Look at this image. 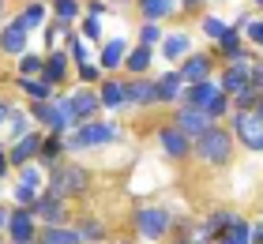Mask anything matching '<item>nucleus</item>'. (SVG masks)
I'll list each match as a JSON object with an SVG mask.
<instances>
[{"label": "nucleus", "mask_w": 263, "mask_h": 244, "mask_svg": "<svg viewBox=\"0 0 263 244\" xmlns=\"http://www.w3.org/2000/svg\"><path fill=\"white\" fill-rule=\"evenodd\" d=\"M113 139H121V128L117 124H94V120H87L76 136L64 139V146L68 151H87V146H102V143H113Z\"/></svg>", "instance_id": "f257e3e1"}, {"label": "nucleus", "mask_w": 263, "mask_h": 244, "mask_svg": "<svg viewBox=\"0 0 263 244\" xmlns=\"http://www.w3.org/2000/svg\"><path fill=\"white\" fill-rule=\"evenodd\" d=\"M230 151H233V136H230V132H222V128L203 132V136H199V146H196V154L203 158V162H211V165L230 162Z\"/></svg>", "instance_id": "f03ea898"}, {"label": "nucleus", "mask_w": 263, "mask_h": 244, "mask_svg": "<svg viewBox=\"0 0 263 244\" xmlns=\"http://www.w3.org/2000/svg\"><path fill=\"white\" fill-rule=\"evenodd\" d=\"M233 132L248 151H263V117L256 109H241V113L233 117Z\"/></svg>", "instance_id": "7ed1b4c3"}, {"label": "nucleus", "mask_w": 263, "mask_h": 244, "mask_svg": "<svg viewBox=\"0 0 263 244\" xmlns=\"http://www.w3.org/2000/svg\"><path fill=\"white\" fill-rule=\"evenodd\" d=\"M136 229H139L143 240L165 237V229H170V211H162V207H143V211H136Z\"/></svg>", "instance_id": "20e7f679"}, {"label": "nucleus", "mask_w": 263, "mask_h": 244, "mask_svg": "<svg viewBox=\"0 0 263 244\" xmlns=\"http://www.w3.org/2000/svg\"><path fill=\"white\" fill-rule=\"evenodd\" d=\"M49 192H57L64 199V195H79V192H87V173H83L79 165H61V169H53V184Z\"/></svg>", "instance_id": "39448f33"}, {"label": "nucleus", "mask_w": 263, "mask_h": 244, "mask_svg": "<svg viewBox=\"0 0 263 244\" xmlns=\"http://www.w3.org/2000/svg\"><path fill=\"white\" fill-rule=\"evenodd\" d=\"M177 128L184 132V136H192V139H199L203 132H211L214 128V117L207 113V109H196V105H184L181 113H177Z\"/></svg>", "instance_id": "423d86ee"}, {"label": "nucleus", "mask_w": 263, "mask_h": 244, "mask_svg": "<svg viewBox=\"0 0 263 244\" xmlns=\"http://www.w3.org/2000/svg\"><path fill=\"white\" fill-rule=\"evenodd\" d=\"M158 143H162V151L170 154V158H184L188 151H192V136H184L177 124L173 128H162L158 132Z\"/></svg>", "instance_id": "0eeeda50"}, {"label": "nucleus", "mask_w": 263, "mask_h": 244, "mask_svg": "<svg viewBox=\"0 0 263 244\" xmlns=\"http://www.w3.org/2000/svg\"><path fill=\"white\" fill-rule=\"evenodd\" d=\"M0 49L11 53V57H23V53H27V27H23L19 19H11L8 27L0 30Z\"/></svg>", "instance_id": "6e6552de"}, {"label": "nucleus", "mask_w": 263, "mask_h": 244, "mask_svg": "<svg viewBox=\"0 0 263 244\" xmlns=\"http://www.w3.org/2000/svg\"><path fill=\"white\" fill-rule=\"evenodd\" d=\"M222 94V87H214L211 79H199V83H188L184 90V105H196V109H207L214 98Z\"/></svg>", "instance_id": "1a4fd4ad"}, {"label": "nucleus", "mask_w": 263, "mask_h": 244, "mask_svg": "<svg viewBox=\"0 0 263 244\" xmlns=\"http://www.w3.org/2000/svg\"><path fill=\"white\" fill-rule=\"evenodd\" d=\"M34 211H15L8 218V233H11V244H30L34 240Z\"/></svg>", "instance_id": "9d476101"}, {"label": "nucleus", "mask_w": 263, "mask_h": 244, "mask_svg": "<svg viewBox=\"0 0 263 244\" xmlns=\"http://www.w3.org/2000/svg\"><path fill=\"white\" fill-rule=\"evenodd\" d=\"M42 143H45V139L38 136V132H34V136H19V143L11 146V154H8L11 165H27L34 154H42Z\"/></svg>", "instance_id": "9b49d317"}, {"label": "nucleus", "mask_w": 263, "mask_h": 244, "mask_svg": "<svg viewBox=\"0 0 263 244\" xmlns=\"http://www.w3.org/2000/svg\"><path fill=\"white\" fill-rule=\"evenodd\" d=\"M34 214H38L42 222H49V226H61V218H64V199H61L57 192L42 195V199H38V207H34Z\"/></svg>", "instance_id": "f8f14e48"}, {"label": "nucleus", "mask_w": 263, "mask_h": 244, "mask_svg": "<svg viewBox=\"0 0 263 244\" xmlns=\"http://www.w3.org/2000/svg\"><path fill=\"white\" fill-rule=\"evenodd\" d=\"M248 79H252V68H248L245 60H233V64L226 68V76H222V90L226 94H237L241 87H248Z\"/></svg>", "instance_id": "ddd939ff"}, {"label": "nucleus", "mask_w": 263, "mask_h": 244, "mask_svg": "<svg viewBox=\"0 0 263 244\" xmlns=\"http://www.w3.org/2000/svg\"><path fill=\"white\" fill-rule=\"evenodd\" d=\"M19 90L27 94V98H34V102H49V94H53V83L49 79H38V76H19Z\"/></svg>", "instance_id": "4468645a"}, {"label": "nucleus", "mask_w": 263, "mask_h": 244, "mask_svg": "<svg viewBox=\"0 0 263 244\" xmlns=\"http://www.w3.org/2000/svg\"><path fill=\"white\" fill-rule=\"evenodd\" d=\"M181 76H184V83H199V79H207V76H211V57H203V53L184 57Z\"/></svg>", "instance_id": "2eb2a0df"}, {"label": "nucleus", "mask_w": 263, "mask_h": 244, "mask_svg": "<svg viewBox=\"0 0 263 244\" xmlns=\"http://www.w3.org/2000/svg\"><path fill=\"white\" fill-rule=\"evenodd\" d=\"M71 105H76V120H90L94 113H98V105H102V94L79 90V94H71Z\"/></svg>", "instance_id": "dca6fc26"}, {"label": "nucleus", "mask_w": 263, "mask_h": 244, "mask_svg": "<svg viewBox=\"0 0 263 244\" xmlns=\"http://www.w3.org/2000/svg\"><path fill=\"white\" fill-rule=\"evenodd\" d=\"M184 87H188V83H184L181 71H170V76H162V79H158V102H177Z\"/></svg>", "instance_id": "f3484780"}, {"label": "nucleus", "mask_w": 263, "mask_h": 244, "mask_svg": "<svg viewBox=\"0 0 263 244\" xmlns=\"http://www.w3.org/2000/svg\"><path fill=\"white\" fill-rule=\"evenodd\" d=\"M128 102H136V105H151V102H158V83H147V79L128 83Z\"/></svg>", "instance_id": "a211bd4d"}, {"label": "nucleus", "mask_w": 263, "mask_h": 244, "mask_svg": "<svg viewBox=\"0 0 263 244\" xmlns=\"http://www.w3.org/2000/svg\"><path fill=\"white\" fill-rule=\"evenodd\" d=\"M218 240H222V244H252V226H248V222H237V218H233Z\"/></svg>", "instance_id": "6ab92c4d"}, {"label": "nucleus", "mask_w": 263, "mask_h": 244, "mask_svg": "<svg viewBox=\"0 0 263 244\" xmlns=\"http://www.w3.org/2000/svg\"><path fill=\"white\" fill-rule=\"evenodd\" d=\"M42 76L57 87V83L68 76V57H64V53H49V57H45V71H42Z\"/></svg>", "instance_id": "aec40b11"}, {"label": "nucleus", "mask_w": 263, "mask_h": 244, "mask_svg": "<svg viewBox=\"0 0 263 244\" xmlns=\"http://www.w3.org/2000/svg\"><path fill=\"white\" fill-rule=\"evenodd\" d=\"M128 102V87L124 83H102V105H109V109H121Z\"/></svg>", "instance_id": "412c9836"}, {"label": "nucleus", "mask_w": 263, "mask_h": 244, "mask_svg": "<svg viewBox=\"0 0 263 244\" xmlns=\"http://www.w3.org/2000/svg\"><path fill=\"white\" fill-rule=\"evenodd\" d=\"M124 38H113V42H105V49H102V68H121L124 64Z\"/></svg>", "instance_id": "4be33fe9"}, {"label": "nucleus", "mask_w": 263, "mask_h": 244, "mask_svg": "<svg viewBox=\"0 0 263 244\" xmlns=\"http://www.w3.org/2000/svg\"><path fill=\"white\" fill-rule=\"evenodd\" d=\"M139 8H143V15H147V19L162 23V19L177 8V0H139Z\"/></svg>", "instance_id": "5701e85b"}, {"label": "nucleus", "mask_w": 263, "mask_h": 244, "mask_svg": "<svg viewBox=\"0 0 263 244\" xmlns=\"http://www.w3.org/2000/svg\"><path fill=\"white\" fill-rule=\"evenodd\" d=\"M79 229H61V226H49L42 233V244H79Z\"/></svg>", "instance_id": "b1692460"}, {"label": "nucleus", "mask_w": 263, "mask_h": 244, "mask_svg": "<svg viewBox=\"0 0 263 244\" xmlns=\"http://www.w3.org/2000/svg\"><path fill=\"white\" fill-rule=\"evenodd\" d=\"M188 53V34H170V38L162 42V57L165 60H181Z\"/></svg>", "instance_id": "393cba45"}, {"label": "nucleus", "mask_w": 263, "mask_h": 244, "mask_svg": "<svg viewBox=\"0 0 263 244\" xmlns=\"http://www.w3.org/2000/svg\"><path fill=\"white\" fill-rule=\"evenodd\" d=\"M151 57H154L151 45H139V49H132V53L124 57V64H128L132 71H147V68H151Z\"/></svg>", "instance_id": "a878e982"}, {"label": "nucleus", "mask_w": 263, "mask_h": 244, "mask_svg": "<svg viewBox=\"0 0 263 244\" xmlns=\"http://www.w3.org/2000/svg\"><path fill=\"white\" fill-rule=\"evenodd\" d=\"M38 71H45V57H38V53L19 57V76H38Z\"/></svg>", "instance_id": "bb28decb"}, {"label": "nucleus", "mask_w": 263, "mask_h": 244, "mask_svg": "<svg viewBox=\"0 0 263 244\" xmlns=\"http://www.w3.org/2000/svg\"><path fill=\"white\" fill-rule=\"evenodd\" d=\"M259 87H252V79H248V87H241L233 98H237V109H256V102H259Z\"/></svg>", "instance_id": "cd10ccee"}, {"label": "nucleus", "mask_w": 263, "mask_h": 244, "mask_svg": "<svg viewBox=\"0 0 263 244\" xmlns=\"http://www.w3.org/2000/svg\"><path fill=\"white\" fill-rule=\"evenodd\" d=\"M218 42H222V53L230 60H241V34H237V30H226Z\"/></svg>", "instance_id": "c85d7f7f"}, {"label": "nucleus", "mask_w": 263, "mask_h": 244, "mask_svg": "<svg viewBox=\"0 0 263 244\" xmlns=\"http://www.w3.org/2000/svg\"><path fill=\"white\" fill-rule=\"evenodd\" d=\"M158 42H162V27H158L154 19H147V23L139 27V45H158Z\"/></svg>", "instance_id": "c756f323"}, {"label": "nucleus", "mask_w": 263, "mask_h": 244, "mask_svg": "<svg viewBox=\"0 0 263 244\" xmlns=\"http://www.w3.org/2000/svg\"><path fill=\"white\" fill-rule=\"evenodd\" d=\"M34 120H42V124H57V102H34Z\"/></svg>", "instance_id": "7c9ffc66"}, {"label": "nucleus", "mask_w": 263, "mask_h": 244, "mask_svg": "<svg viewBox=\"0 0 263 244\" xmlns=\"http://www.w3.org/2000/svg\"><path fill=\"white\" fill-rule=\"evenodd\" d=\"M83 38L102 42V15H98V11H90V15L83 19Z\"/></svg>", "instance_id": "2f4dec72"}, {"label": "nucleus", "mask_w": 263, "mask_h": 244, "mask_svg": "<svg viewBox=\"0 0 263 244\" xmlns=\"http://www.w3.org/2000/svg\"><path fill=\"white\" fill-rule=\"evenodd\" d=\"M53 11H57L64 23H71V19L79 15V4H76V0H53Z\"/></svg>", "instance_id": "473e14b6"}, {"label": "nucleus", "mask_w": 263, "mask_h": 244, "mask_svg": "<svg viewBox=\"0 0 263 244\" xmlns=\"http://www.w3.org/2000/svg\"><path fill=\"white\" fill-rule=\"evenodd\" d=\"M42 19H45V8H42V4H30V8L23 11V15H19V23H23L27 30H30V27H38Z\"/></svg>", "instance_id": "72a5a7b5"}, {"label": "nucleus", "mask_w": 263, "mask_h": 244, "mask_svg": "<svg viewBox=\"0 0 263 244\" xmlns=\"http://www.w3.org/2000/svg\"><path fill=\"white\" fill-rule=\"evenodd\" d=\"M233 222V214H211L207 218V233H214V237H222L226 233V226Z\"/></svg>", "instance_id": "f704fd0d"}, {"label": "nucleus", "mask_w": 263, "mask_h": 244, "mask_svg": "<svg viewBox=\"0 0 263 244\" xmlns=\"http://www.w3.org/2000/svg\"><path fill=\"white\" fill-rule=\"evenodd\" d=\"M226 30H230V27H226L218 15H207V19H203V34H211V38H222Z\"/></svg>", "instance_id": "c9c22d12"}, {"label": "nucleus", "mask_w": 263, "mask_h": 244, "mask_svg": "<svg viewBox=\"0 0 263 244\" xmlns=\"http://www.w3.org/2000/svg\"><path fill=\"white\" fill-rule=\"evenodd\" d=\"M102 233H105L102 222H83V226H79V237H83V240H102Z\"/></svg>", "instance_id": "e433bc0d"}, {"label": "nucleus", "mask_w": 263, "mask_h": 244, "mask_svg": "<svg viewBox=\"0 0 263 244\" xmlns=\"http://www.w3.org/2000/svg\"><path fill=\"white\" fill-rule=\"evenodd\" d=\"M15 199H19L23 207H27V211H34V207H38V192H34V188H27V184H19Z\"/></svg>", "instance_id": "4c0bfd02"}, {"label": "nucleus", "mask_w": 263, "mask_h": 244, "mask_svg": "<svg viewBox=\"0 0 263 244\" xmlns=\"http://www.w3.org/2000/svg\"><path fill=\"white\" fill-rule=\"evenodd\" d=\"M226 109H230V94L222 90V94H218V98H214V102L207 105V113H211V117H226Z\"/></svg>", "instance_id": "58836bf2"}, {"label": "nucleus", "mask_w": 263, "mask_h": 244, "mask_svg": "<svg viewBox=\"0 0 263 244\" xmlns=\"http://www.w3.org/2000/svg\"><path fill=\"white\" fill-rule=\"evenodd\" d=\"M23 184L38 192V188H42V173H38V169H34V165H23Z\"/></svg>", "instance_id": "ea45409f"}, {"label": "nucleus", "mask_w": 263, "mask_h": 244, "mask_svg": "<svg viewBox=\"0 0 263 244\" xmlns=\"http://www.w3.org/2000/svg\"><path fill=\"white\" fill-rule=\"evenodd\" d=\"M61 146H64V139H57V136H53V139H45V143H42V158H45V162H53Z\"/></svg>", "instance_id": "a19ab883"}, {"label": "nucleus", "mask_w": 263, "mask_h": 244, "mask_svg": "<svg viewBox=\"0 0 263 244\" xmlns=\"http://www.w3.org/2000/svg\"><path fill=\"white\" fill-rule=\"evenodd\" d=\"M79 76L87 79V83H94V79L102 76V64H90V60H87V64H79Z\"/></svg>", "instance_id": "79ce46f5"}, {"label": "nucleus", "mask_w": 263, "mask_h": 244, "mask_svg": "<svg viewBox=\"0 0 263 244\" xmlns=\"http://www.w3.org/2000/svg\"><path fill=\"white\" fill-rule=\"evenodd\" d=\"M27 132V113H11V136H23Z\"/></svg>", "instance_id": "37998d69"}, {"label": "nucleus", "mask_w": 263, "mask_h": 244, "mask_svg": "<svg viewBox=\"0 0 263 244\" xmlns=\"http://www.w3.org/2000/svg\"><path fill=\"white\" fill-rule=\"evenodd\" d=\"M248 34H252L256 45H263V23H248Z\"/></svg>", "instance_id": "c03bdc74"}, {"label": "nucleus", "mask_w": 263, "mask_h": 244, "mask_svg": "<svg viewBox=\"0 0 263 244\" xmlns=\"http://www.w3.org/2000/svg\"><path fill=\"white\" fill-rule=\"evenodd\" d=\"M71 57H76L79 64H87V49H83V42H71Z\"/></svg>", "instance_id": "a18cd8bd"}, {"label": "nucleus", "mask_w": 263, "mask_h": 244, "mask_svg": "<svg viewBox=\"0 0 263 244\" xmlns=\"http://www.w3.org/2000/svg\"><path fill=\"white\" fill-rule=\"evenodd\" d=\"M252 87H259V90H263V64H259V68H252Z\"/></svg>", "instance_id": "49530a36"}, {"label": "nucleus", "mask_w": 263, "mask_h": 244, "mask_svg": "<svg viewBox=\"0 0 263 244\" xmlns=\"http://www.w3.org/2000/svg\"><path fill=\"white\" fill-rule=\"evenodd\" d=\"M8 165H11V158H4V154H0V177L8 173Z\"/></svg>", "instance_id": "de8ad7c7"}, {"label": "nucleus", "mask_w": 263, "mask_h": 244, "mask_svg": "<svg viewBox=\"0 0 263 244\" xmlns=\"http://www.w3.org/2000/svg\"><path fill=\"white\" fill-rule=\"evenodd\" d=\"M252 240H259V244H263V226H252Z\"/></svg>", "instance_id": "09e8293b"}, {"label": "nucleus", "mask_w": 263, "mask_h": 244, "mask_svg": "<svg viewBox=\"0 0 263 244\" xmlns=\"http://www.w3.org/2000/svg\"><path fill=\"white\" fill-rule=\"evenodd\" d=\"M8 218H11V214L4 211V207H0V229H4V226H8Z\"/></svg>", "instance_id": "8fccbe9b"}, {"label": "nucleus", "mask_w": 263, "mask_h": 244, "mask_svg": "<svg viewBox=\"0 0 263 244\" xmlns=\"http://www.w3.org/2000/svg\"><path fill=\"white\" fill-rule=\"evenodd\" d=\"M256 113H259V117H263V94H259V102H256Z\"/></svg>", "instance_id": "3c124183"}, {"label": "nucleus", "mask_w": 263, "mask_h": 244, "mask_svg": "<svg viewBox=\"0 0 263 244\" xmlns=\"http://www.w3.org/2000/svg\"><path fill=\"white\" fill-rule=\"evenodd\" d=\"M4 113H8V105H4V102H0V124H4Z\"/></svg>", "instance_id": "603ef678"}, {"label": "nucleus", "mask_w": 263, "mask_h": 244, "mask_svg": "<svg viewBox=\"0 0 263 244\" xmlns=\"http://www.w3.org/2000/svg\"><path fill=\"white\" fill-rule=\"evenodd\" d=\"M181 4H184V8H196V4H199V0H181Z\"/></svg>", "instance_id": "864d4df0"}, {"label": "nucleus", "mask_w": 263, "mask_h": 244, "mask_svg": "<svg viewBox=\"0 0 263 244\" xmlns=\"http://www.w3.org/2000/svg\"><path fill=\"white\" fill-rule=\"evenodd\" d=\"M177 244H199V240H177Z\"/></svg>", "instance_id": "5fc2aeb1"}, {"label": "nucleus", "mask_w": 263, "mask_h": 244, "mask_svg": "<svg viewBox=\"0 0 263 244\" xmlns=\"http://www.w3.org/2000/svg\"><path fill=\"white\" fill-rule=\"evenodd\" d=\"M117 4H124V0H117Z\"/></svg>", "instance_id": "6e6d98bb"}, {"label": "nucleus", "mask_w": 263, "mask_h": 244, "mask_svg": "<svg viewBox=\"0 0 263 244\" xmlns=\"http://www.w3.org/2000/svg\"><path fill=\"white\" fill-rule=\"evenodd\" d=\"M256 4H263V0H256Z\"/></svg>", "instance_id": "4d7b16f0"}, {"label": "nucleus", "mask_w": 263, "mask_h": 244, "mask_svg": "<svg viewBox=\"0 0 263 244\" xmlns=\"http://www.w3.org/2000/svg\"><path fill=\"white\" fill-rule=\"evenodd\" d=\"M30 244H34V240H30Z\"/></svg>", "instance_id": "13d9d810"}]
</instances>
